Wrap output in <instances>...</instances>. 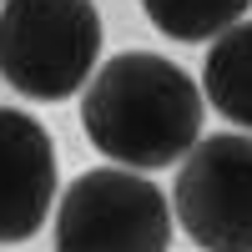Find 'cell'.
<instances>
[{"instance_id": "cell-4", "label": "cell", "mask_w": 252, "mask_h": 252, "mask_svg": "<svg viewBox=\"0 0 252 252\" xmlns=\"http://www.w3.org/2000/svg\"><path fill=\"white\" fill-rule=\"evenodd\" d=\"M172 202L202 252H252V136H202L177 172Z\"/></svg>"}, {"instance_id": "cell-3", "label": "cell", "mask_w": 252, "mask_h": 252, "mask_svg": "<svg viewBox=\"0 0 252 252\" xmlns=\"http://www.w3.org/2000/svg\"><path fill=\"white\" fill-rule=\"evenodd\" d=\"M172 207L141 172H81L56 212V252H166Z\"/></svg>"}, {"instance_id": "cell-5", "label": "cell", "mask_w": 252, "mask_h": 252, "mask_svg": "<svg viewBox=\"0 0 252 252\" xmlns=\"http://www.w3.org/2000/svg\"><path fill=\"white\" fill-rule=\"evenodd\" d=\"M56 202V152L35 116L0 106V242L40 232Z\"/></svg>"}, {"instance_id": "cell-6", "label": "cell", "mask_w": 252, "mask_h": 252, "mask_svg": "<svg viewBox=\"0 0 252 252\" xmlns=\"http://www.w3.org/2000/svg\"><path fill=\"white\" fill-rule=\"evenodd\" d=\"M202 91L232 126L252 131V20H237L212 40L202 66Z\"/></svg>"}, {"instance_id": "cell-7", "label": "cell", "mask_w": 252, "mask_h": 252, "mask_svg": "<svg viewBox=\"0 0 252 252\" xmlns=\"http://www.w3.org/2000/svg\"><path fill=\"white\" fill-rule=\"evenodd\" d=\"M252 0H141L152 26L172 40H217L232 31Z\"/></svg>"}, {"instance_id": "cell-2", "label": "cell", "mask_w": 252, "mask_h": 252, "mask_svg": "<svg viewBox=\"0 0 252 252\" xmlns=\"http://www.w3.org/2000/svg\"><path fill=\"white\" fill-rule=\"evenodd\" d=\"M101 56V15L91 0H5L0 76L31 101H66L91 86Z\"/></svg>"}, {"instance_id": "cell-8", "label": "cell", "mask_w": 252, "mask_h": 252, "mask_svg": "<svg viewBox=\"0 0 252 252\" xmlns=\"http://www.w3.org/2000/svg\"><path fill=\"white\" fill-rule=\"evenodd\" d=\"M0 5H5V0H0Z\"/></svg>"}, {"instance_id": "cell-1", "label": "cell", "mask_w": 252, "mask_h": 252, "mask_svg": "<svg viewBox=\"0 0 252 252\" xmlns=\"http://www.w3.org/2000/svg\"><path fill=\"white\" fill-rule=\"evenodd\" d=\"M81 126H86V141L116 166L157 172L197 146L202 91L177 61L126 51L111 56L81 91Z\"/></svg>"}]
</instances>
